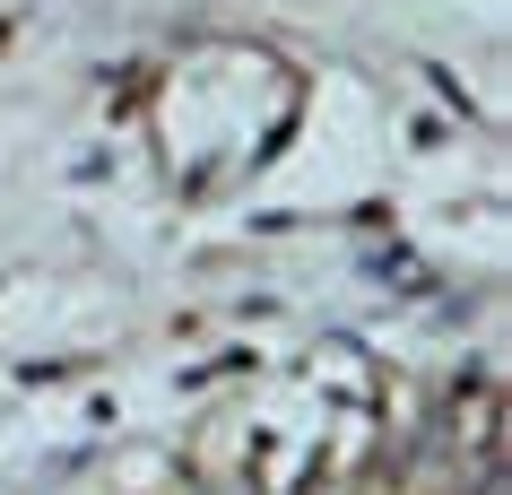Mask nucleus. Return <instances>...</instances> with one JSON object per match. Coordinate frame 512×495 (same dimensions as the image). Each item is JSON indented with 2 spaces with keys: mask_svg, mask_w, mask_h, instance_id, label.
I'll list each match as a JSON object with an SVG mask.
<instances>
[{
  "mask_svg": "<svg viewBox=\"0 0 512 495\" xmlns=\"http://www.w3.org/2000/svg\"><path fill=\"white\" fill-rule=\"evenodd\" d=\"M209 495H226V487H209ZM235 495H243V487H235Z\"/></svg>",
  "mask_w": 512,
  "mask_h": 495,
  "instance_id": "obj_1",
  "label": "nucleus"
}]
</instances>
